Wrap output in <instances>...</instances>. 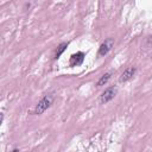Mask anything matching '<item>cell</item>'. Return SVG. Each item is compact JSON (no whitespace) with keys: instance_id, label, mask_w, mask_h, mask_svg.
<instances>
[{"instance_id":"cell-1","label":"cell","mask_w":152,"mask_h":152,"mask_svg":"<svg viewBox=\"0 0 152 152\" xmlns=\"http://www.w3.org/2000/svg\"><path fill=\"white\" fill-rule=\"evenodd\" d=\"M53 100H55V95H53V94H46V95H44V96L38 101V103L36 104L34 110H33V114H36V115L43 114L48 108L51 107Z\"/></svg>"},{"instance_id":"cell-2","label":"cell","mask_w":152,"mask_h":152,"mask_svg":"<svg viewBox=\"0 0 152 152\" xmlns=\"http://www.w3.org/2000/svg\"><path fill=\"white\" fill-rule=\"evenodd\" d=\"M116 94H118V88H116V87H109V88H107V89L100 95V102H101L102 104H106V103H108L109 101H112V100L116 96Z\"/></svg>"},{"instance_id":"cell-3","label":"cell","mask_w":152,"mask_h":152,"mask_svg":"<svg viewBox=\"0 0 152 152\" xmlns=\"http://www.w3.org/2000/svg\"><path fill=\"white\" fill-rule=\"evenodd\" d=\"M114 46V39L113 38H107L104 39V42L100 45L99 51H97V56L99 57H104L106 55H108L110 52V50Z\"/></svg>"},{"instance_id":"cell-4","label":"cell","mask_w":152,"mask_h":152,"mask_svg":"<svg viewBox=\"0 0 152 152\" xmlns=\"http://www.w3.org/2000/svg\"><path fill=\"white\" fill-rule=\"evenodd\" d=\"M135 72H137V68H135V66H128V68H126V69L122 71V74L120 75L119 82H120V83H125V82L132 80L133 76L135 75Z\"/></svg>"},{"instance_id":"cell-5","label":"cell","mask_w":152,"mask_h":152,"mask_svg":"<svg viewBox=\"0 0 152 152\" xmlns=\"http://www.w3.org/2000/svg\"><path fill=\"white\" fill-rule=\"evenodd\" d=\"M84 57H86V55L82 51H77V52L72 53L70 56V59H69V65L70 66H78V65H81L83 63V61H84Z\"/></svg>"},{"instance_id":"cell-6","label":"cell","mask_w":152,"mask_h":152,"mask_svg":"<svg viewBox=\"0 0 152 152\" xmlns=\"http://www.w3.org/2000/svg\"><path fill=\"white\" fill-rule=\"evenodd\" d=\"M112 75H113V71H108V72L103 74V75L99 78V81H97V83H96V87H102V86L107 84V83H108V81L110 80Z\"/></svg>"},{"instance_id":"cell-7","label":"cell","mask_w":152,"mask_h":152,"mask_svg":"<svg viewBox=\"0 0 152 152\" xmlns=\"http://www.w3.org/2000/svg\"><path fill=\"white\" fill-rule=\"evenodd\" d=\"M66 48H68V43H65V42H63V43H61L58 46H57V49H56V51H55V55H53V58L55 59H58L59 57H61V55L66 50Z\"/></svg>"},{"instance_id":"cell-8","label":"cell","mask_w":152,"mask_h":152,"mask_svg":"<svg viewBox=\"0 0 152 152\" xmlns=\"http://www.w3.org/2000/svg\"><path fill=\"white\" fill-rule=\"evenodd\" d=\"M2 121H4V114H2V113H0V126H1Z\"/></svg>"},{"instance_id":"cell-9","label":"cell","mask_w":152,"mask_h":152,"mask_svg":"<svg viewBox=\"0 0 152 152\" xmlns=\"http://www.w3.org/2000/svg\"><path fill=\"white\" fill-rule=\"evenodd\" d=\"M11 152H20V150H19V148H13Z\"/></svg>"}]
</instances>
